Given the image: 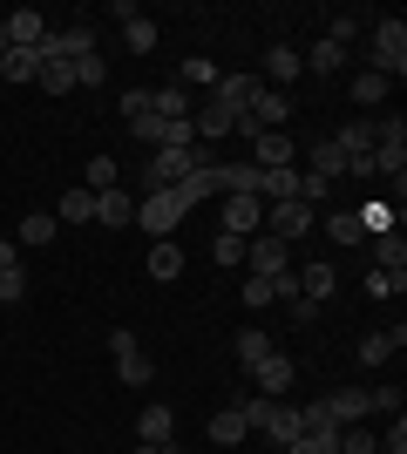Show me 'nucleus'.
I'll use <instances>...</instances> for the list:
<instances>
[{
  "mask_svg": "<svg viewBox=\"0 0 407 454\" xmlns=\"http://www.w3.org/2000/svg\"><path fill=\"white\" fill-rule=\"evenodd\" d=\"M197 163H204V150H197V143H184V150H150V163H143V184H150V190H176L184 176L197 170Z\"/></svg>",
  "mask_w": 407,
  "mask_h": 454,
  "instance_id": "f257e3e1",
  "label": "nucleus"
},
{
  "mask_svg": "<svg viewBox=\"0 0 407 454\" xmlns=\"http://www.w3.org/2000/svg\"><path fill=\"white\" fill-rule=\"evenodd\" d=\"M373 176H407V122H373Z\"/></svg>",
  "mask_w": 407,
  "mask_h": 454,
  "instance_id": "f03ea898",
  "label": "nucleus"
},
{
  "mask_svg": "<svg viewBox=\"0 0 407 454\" xmlns=\"http://www.w3.org/2000/svg\"><path fill=\"white\" fill-rule=\"evenodd\" d=\"M184 217H191V210H184V197H176V190H150V197L136 204V224L150 231V238H170Z\"/></svg>",
  "mask_w": 407,
  "mask_h": 454,
  "instance_id": "7ed1b4c3",
  "label": "nucleus"
},
{
  "mask_svg": "<svg viewBox=\"0 0 407 454\" xmlns=\"http://www.w3.org/2000/svg\"><path fill=\"white\" fill-rule=\"evenodd\" d=\"M373 68H380V75H407V20H380V27H373Z\"/></svg>",
  "mask_w": 407,
  "mask_h": 454,
  "instance_id": "20e7f679",
  "label": "nucleus"
},
{
  "mask_svg": "<svg viewBox=\"0 0 407 454\" xmlns=\"http://www.w3.org/2000/svg\"><path fill=\"white\" fill-rule=\"evenodd\" d=\"M286 122H292V95H286V89H258V95H252V109H245V129H238V136L286 129Z\"/></svg>",
  "mask_w": 407,
  "mask_h": 454,
  "instance_id": "39448f33",
  "label": "nucleus"
},
{
  "mask_svg": "<svg viewBox=\"0 0 407 454\" xmlns=\"http://www.w3.org/2000/svg\"><path fill=\"white\" fill-rule=\"evenodd\" d=\"M312 224H319V210L299 204V197H286V204H265V231H271V238H286V245H292V238H306Z\"/></svg>",
  "mask_w": 407,
  "mask_h": 454,
  "instance_id": "423d86ee",
  "label": "nucleus"
},
{
  "mask_svg": "<svg viewBox=\"0 0 407 454\" xmlns=\"http://www.w3.org/2000/svg\"><path fill=\"white\" fill-rule=\"evenodd\" d=\"M176 197H184V210H197L204 197H224V163H211V156H204V163L176 184Z\"/></svg>",
  "mask_w": 407,
  "mask_h": 454,
  "instance_id": "0eeeda50",
  "label": "nucleus"
},
{
  "mask_svg": "<svg viewBox=\"0 0 407 454\" xmlns=\"http://www.w3.org/2000/svg\"><path fill=\"white\" fill-rule=\"evenodd\" d=\"M109 346H116V373H122V387H150L156 366H150V353L136 346V333H116Z\"/></svg>",
  "mask_w": 407,
  "mask_h": 454,
  "instance_id": "6e6552de",
  "label": "nucleus"
},
{
  "mask_svg": "<svg viewBox=\"0 0 407 454\" xmlns=\"http://www.w3.org/2000/svg\"><path fill=\"white\" fill-rule=\"evenodd\" d=\"M245 265L258 271V278H286V238H245Z\"/></svg>",
  "mask_w": 407,
  "mask_h": 454,
  "instance_id": "1a4fd4ad",
  "label": "nucleus"
},
{
  "mask_svg": "<svg viewBox=\"0 0 407 454\" xmlns=\"http://www.w3.org/2000/svg\"><path fill=\"white\" fill-rule=\"evenodd\" d=\"M292 380H299V366L286 360V353H271V360H258L252 366V394H265V400H278L292 387Z\"/></svg>",
  "mask_w": 407,
  "mask_h": 454,
  "instance_id": "9d476101",
  "label": "nucleus"
},
{
  "mask_svg": "<svg viewBox=\"0 0 407 454\" xmlns=\"http://www.w3.org/2000/svg\"><path fill=\"white\" fill-rule=\"evenodd\" d=\"M224 231L231 238H258L265 231V204L258 197H224Z\"/></svg>",
  "mask_w": 407,
  "mask_h": 454,
  "instance_id": "9b49d317",
  "label": "nucleus"
},
{
  "mask_svg": "<svg viewBox=\"0 0 407 454\" xmlns=\"http://www.w3.org/2000/svg\"><path fill=\"white\" fill-rule=\"evenodd\" d=\"M252 163L258 170H292V136L286 129H258L252 136Z\"/></svg>",
  "mask_w": 407,
  "mask_h": 454,
  "instance_id": "f8f14e48",
  "label": "nucleus"
},
{
  "mask_svg": "<svg viewBox=\"0 0 407 454\" xmlns=\"http://www.w3.org/2000/svg\"><path fill=\"white\" fill-rule=\"evenodd\" d=\"M238 299L252 305V312H265V305H278V299H299V285H292V271H286V278H258V271H252Z\"/></svg>",
  "mask_w": 407,
  "mask_h": 454,
  "instance_id": "ddd939ff",
  "label": "nucleus"
},
{
  "mask_svg": "<svg viewBox=\"0 0 407 454\" xmlns=\"http://www.w3.org/2000/svg\"><path fill=\"white\" fill-rule=\"evenodd\" d=\"M55 224H96V190H89V184H68V190H61Z\"/></svg>",
  "mask_w": 407,
  "mask_h": 454,
  "instance_id": "4468645a",
  "label": "nucleus"
},
{
  "mask_svg": "<svg viewBox=\"0 0 407 454\" xmlns=\"http://www.w3.org/2000/svg\"><path fill=\"white\" fill-rule=\"evenodd\" d=\"M122 48H129V55H150L156 48V20L143 14V7H122Z\"/></svg>",
  "mask_w": 407,
  "mask_h": 454,
  "instance_id": "2eb2a0df",
  "label": "nucleus"
},
{
  "mask_svg": "<svg viewBox=\"0 0 407 454\" xmlns=\"http://www.w3.org/2000/svg\"><path fill=\"white\" fill-rule=\"evenodd\" d=\"M326 407H333V420H340V427H360V420H367V407H373V394H367V387H340Z\"/></svg>",
  "mask_w": 407,
  "mask_h": 454,
  "instance_id": "dca6fc26",
  "label": "nucleus"
},
{
  "mask_svg": "<svg viewBox=\"0 0 407 454\" xmlns=\"http://www.w3.org/2000/svg\"><path fill=\"white\" fill-rule=\"evenodd\" d=\"M292 285H299V299L326 305V299H333V285H340V271H333V265H306V271H292Z\"/></svg>",
  "mask_w": 407,
  "mask_h": 454,
  "instance_id": "f3484780",
  "label": "nucleus"
},
{
  "mask_svg": "<svg viewBox=\"0 0 407 454\" xmlns=\"http://www.w3.org/2000/svg\"><path fill=\"white\" fill-rule=\"evenodd\" d=\"M231 353H238V366L252 373V366H258V360H271L278 346H271V333H258V325H245V333H238V340H231Z\"/></svg>",
  "mask_w": 407,
  "mask_h": 454,
  "instance_id": "a211bd4d",
  "label": "nucleus"
},
{
  "mask_svg": "<svg viewBox=\"0 0 407 454\" xmlns=\"http://www.w3.org/2000/svg\"><path fill=\"white\" fill-rule=\"evenodd\" d=\"M401 346H407V333H401V325H394V333H367V340L353 346V353H360V360H367V366H387L394 353H401Z\"/></svg>",
  "mask_w": 407,
  "mask_h": 454,
  "instance_id": "6ab92c4d",
  "label": "nucleus"
},
{
  "mask_svg": "<svg viewBox=\"0 0 407 454\" xmlns=\"http://www.w3.org/2000/svg\"><path fill=\"white\" fill-rule=\"evenodd\" d=\"M96 224H116V231H122V224H136V204H129V190H122V184L96 197Z\"/></svg>",
  "mask_w": 407,
  "mask_h": 454,
  "instance_id": "aec40b11",
  "label": "nucleus"
},
{
  "mask_svg": "<svg viewBox=\"0 0 407 454\" xmlns=\"http://www.w3.org/2000/svg\"><path fill=\"white\" fill-rule=\"evenodd\" d=\"M258 89H265L258 75H217V89H211V95H217V102H231V109L245 115V109H252V95H258Z\"/></svg>",
  "mask_w": 407,
  "mask_h": 454,
  "instance_id": "412c9836",
  "label": "nucleus"
},
{
  "mask_svg": "<svg viewBox=\"0 0 407 454\" xmlns=\"http://www.w3.org/2000/svg\"><path fill=\"white\" fill-rule=\"evenodd\" d=\"M373 271H407V238L401 231H380V238H373Z\"/></svg>",
  "mask_w": 407,
  "mask_h": 454,
  "instance_id": "4be33fe9",
  "label": "nucleus"
},
{
  "mask_svg": "<svg viewBox=\"0 0 407 454\" xmlns=\"http://www.w3.org/2000/svg\"><path fill=\"white\" fill-rule=\"evenodd\" d=\"M55 238H61L55 210H27V217H20V238H14V245H55Z\"/></svg>",
  "mask_w": 407,
  "mask_h": 454,
  "instance_id": "5701e85b",
  "label": "nucleus"
},
{
  "mask_svg": "<svg viewBox=\"0 0 407 454\" xmlns=\"http://www.w3.org/2000/svg\"><path fill=\"white\" fill-rule=\"evenodd\" d=\"M176 434V414L156 400V407H143V420H136V441H170Z\"/></svg>",
  "mask_w": 407,
  "mask_h": 454,
  "instance_id": "b1692460",
  "label": "nucleus"
},
{
  "mask_svg": "<svg viewBox=\"0 0 407 454\" xmlns=\"http://www.w3.org/2000/svg\"><path fill=\"white\" fill-rule=\"evenodd\" d=\"M41 35H48V20H41L35 7H20V14H7V41H14V48H35Z\"/></svg>",
  "mask_w": 407,
  "mask_h": 454,
  "instance_id": "393cba45",
  "label": "nucleus"
},
{
  "mask_svg": "<svg viewBox=\"0 0 407 454\" xmlns=\"http://www.w3.org/2000/svg\"><path fill=\"white\" fill-rule=\"evenodd\" d=\"M82 55H96V27H89V20H75V27H61V61L75 68Z\"/></svg>",
  "mask_w": 407,
  "mask_h": 454,
  "instance_id": "a878e982",
  "label": "nucleus"
},
{
  "mask_svg": "<svg viewBox=\"0 0 407 454\" xmlns=\"http://www.w3.org/2000/svg\"><path fill=\"white\" fill-rule=\"evenodd\" d=\"M176 89H217V61L211 55H191L176 68Z\"/></svg>",
  "mask_w": 407,
  "mask_h": 454,
  "instance_id": "bb28decb",
  "label": "nucleus"
},
{
  "mask_svg": "<svg viewBox=\"0 0 407 454\" xmlns=\"http://www.w3.org/2000/svg\"><path fill=\"white\" fill-rule=\"evenodd\" d=\"M306 176H319V184H333V176H347V156L333 150V136H326V143H312V170H306Z\"/></svg>",
  "mask_w": 407,
  "mask_h": 454,
  "instance_id": "cd10ccee",
  "label": "nucleus"
},
{
  "mask_svg": "<svg viewBox=\"0 0 407 454\" xmlns=\"http://www.w3.org/2000/svg\"><path fill=\"white\" fill-rule=\"evenodd\" d=\"M176 271H184V245L156 238V245H150V278H176Z\"/></svg>",
  "mask_w": 407,
  "mask_h": 454,
  "instance_id": "c85d7f7f",
  "label": "nucleus"
},
{
  "mask_svg": "<svg viewBox=\"0 0 407 454\" xmlns=\"http://www.w3.org/2000/svg\"><path fill=\"white\" fill-rule=\"evenodd\" d=\"M252 434V427H245V414H238V407H224V414H211V441L217 448H238V441Z\"/></svg>",
  "mask_w": 407,
  "mask_h": 454,
  "instance_id": "c756f323",
  "label": "nucleus"
},
{
  "mask_svg": "<svg viewBox=\"0 0 407 454\" xmlns=\"http://www.w3.org/2000/svg\"><path fill=\"white\" fill-rule=\"evenodd\" d=\"M0 75H7V82H35L41 75L35 48H7V55H0Z\"/></svg>",
  "mask_w": 407,
  "mask_h": 454,
  "instance_id": "7c9ffc66",
  "label": "nucleus"
},
{
  "mask_svg": "<svg viewBox=\"0 0 407 454\" xmlns=\"http://www.w3.org/2000/svg\"><path fill=\"white\" fill-rule=\"evenodd\" d=\"M82 184L96 190V197H102V190H116V184H122V170H116V156H89V170H82Z\"/></svg>",
  "mask_w": 407,
  "mask_h": 454,
  "instance_id": "2f4dec72",
  "label": "nucleus"
},
{
  "mask_svg": "<svg viewBox=\"0 0 407 454\" xmlns=\"http://www.w3.org/2000/svg\"><path fill=\"white\" fill-rule=\"evenodd\" d=\"M312 68V75H340V61H347V48H340V41H319V48H312V55H299Z\"/></svg>",
  "mask_w": 407,
  "mask_h": 454,
  "instance_id": "473e14b6",
  "label": "nucleus"
},
{
  "mask_svg": "<svg viewBox=\"0 0 407 454\" xmlns=\"http://www.w3.org/2000/svg\"><path fill=\"white\" fill-rule=\"evenodd\" d=\"M326 238H340V245L367 238V231H360V210H340V204H333V210H326Z\"/></svg>",
  "mask_w": 407,
  "mask_h": 454,
  "instance_id": "72a5a7b5",
  "label": "nucleus"
},
{
  "mask_svg": "<svg viewBox=\"0 0 407 454\" xmlns=\"http://www.w3.org/2000/svg\"><path fill=\"white\" fill-rule=\"evenodd\" d=\"M353 102H360V109H373V102H387V75H380V68H367V75H353Z\"/></svg>",
  "mask_w": 407,
  "mask_h": 454,
  "instance_id": "f704fd0d",
  "label": "nucleus"
},
{
  "mask_svg": "<svg viewBox=\"0 0 407 454\" xmlns=\"http://www.w3.org/2000/svg\"><path fill=\"white\" fill-rule=\"evenodd\" d=\"M299 68H306V61H299V48H265V75H271V82H292Z\"/></svg>",
  "mask_w": 407,
  "mask_h": 454,
  "instance_id": "c9c22d12",
  "label": "nucleus"
},
{
  "mask_svg": "<svg viewBox=\"0 0 407 454\" xmlns=\"http://www.w3.org/2000/svg\"><path fill=\"white\" fill-rule=\"evenodd\" d=\"M265 441H299V407H271V427H265Z\"/></svg>",
  "mask_w": 407,
  "mask_h": 454,
  "instance_id": "e433bc0d",
  "label": "nucleus"
},
{
  "mask_svg": "<svg viewBox=\"0 0 407 454\" xmlns=\"http://www.w3.org/2000/svg\"><path fill=\"white\" fill-rule=\"evenodd\" d=\"M41 89H48V95H68V89H75V68H68V61H48V68H41Z\"/></svg>",
  "mask_w": 407,
  "mask_h": 454,
  "instance_id": "4c0bfd02",
  "label": "nucleus"
},
{
  "mask_svg": "<svg viewBox=\"0 0 407 454\" xmlns=\"http://www.w3.org/2000/svg\"><path fill=\"white\" fill-rule=\"evenodd\" d=\"M102 82H109V61H102V55H82L75 61V89H102Z\"/></svg>",
  "mask_w": 407,
  "mask_h": 454,
  "instance_id": "58836bf2",
  "label": "nucleus"
},
{
  "mask_svg": "<svg viewBox=\"0 0 407 454\" xmlns=\"http://www.w3.org/2000/svg\"><path fill=\"white\" fill-rule=\"evenodd\" d=\"M407 292V271H367V299H394Z\"/></svg>",
  "mask_w": 407,
  "mask_h": 454,
  "instance_id": "ea45409f",
  "label": "nucleus"
},
{
  "mask_svg": "<svg viewBox=\"0 0 407 454\" xmlns=\"http://www.w3.org/2000/svg\"><path fill=\"white\" fill-rule=\"evenodd\" d=\"M211 258H217V265H245V238H231V231H217Z\"/></svg>",
  "mask_w": 407,
  "mask_h": 454,
  "instance_id": "a19ab883",
  "label": "nucleus"
},
{
  "mask_svg": "<svg viewBox=\"0 0 407 454\" xmlns=\"http://www.w3.org/2000/svg\"><path fill=\"white\" fill-rule=\"evenodd\" d=\"M20 299H27V271H0V305H20Z\"/></svg>",
  "mask_w": 407,
  "mask_h": 454,
  "instance_id": "79ce46f5",
  "label": "nucleus"
},
{
  "mask_svg": "<svg viewBox=\"0 0 407 454\" xmlns=\"http://www.w3.org/2000/svg\"><path fill=\"white\" fill-rule=\"evenodd\" d=\"M136 115H150V89H129V95H122V122H136Z\"/></svg>",
  "mask_w": 407,
  "mask_h": 454,
  "instance_id": "37998d69",
  "label": "nucleus"
},
{
  "mask_svg": "<svg viewBox=\"0 0 407 454\" xmlns=\"http://www.w3.org/2000/svg\"><path fill=\"white\" fill-rule=\"evenodd\" d=\"M292 305V325H312V319H319V305H312V299H286Z\"/></svg>",
  "mask_w": 407,
  "mask_h": 454,
  "instance_id": "c03bdc74",
  "label": "nucleus"
},
{
  "mask_svg": "<svg viewBox=\"0 0 407 454\" xmlns=\"http://www.w3.org/2000/svg\"><path fill=\"white\" fill-rule=\"evenodd\" d=\"M20 265V251H14V238H0V271H14Z\"/></svg>",
  "mask_w": 407,
  "mask_h": 454,
  "instance_id": "a18cd8bd",
  "label": "nucleus"
},
{
  "mask_svg": "<svg viewBox=\"0 0 407 454\" xmlns=\"http://www.w3.org/2000/svg\"><path fill=\"white\" fill-rule=\"evenodd\" d=\"M136 454H176L170 441H136Z\"/></svg>",
  "mask_w": 407,
  "mask_h": 454,
  "instance_id": "49530a36",
  "label": "nucleus"
},
{
  "mask_svg": "<svg viewBox=\"0 0 407 454\" xmlns=\"http://www.w3.org/2000/svg\"><path fill=\"white\" fill-rule=\"evenodd\" d=\"M7 48H14V41H7V20H0V55H7Z\"/></svg>",
  "mask_w": 407,
  "mask_h": 454,
  "instance_id": "de8ad7c7",
  "label": "nucleus"
}]
</instances>
